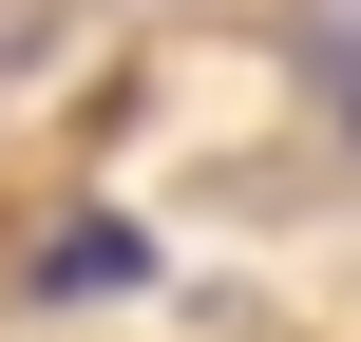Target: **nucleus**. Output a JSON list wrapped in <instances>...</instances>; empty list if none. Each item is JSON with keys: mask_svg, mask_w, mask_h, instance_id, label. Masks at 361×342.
<instances>
[{"mask_svg": "<svg viewBox=\"0 0 361 342\" xmlns=\"http://www.w3.org/2000/svg\"><path fill=\"white\" fill-rule=\"evenodd\" d=\"M133 286H152V228H133V209H76V228L38 248V305H133Z\"/></svg>", "mask_w": 361, "mask_h": 342, "instance_id": "obj_1", "label": "nucleus"}]
</instances>
